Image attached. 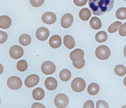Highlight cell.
<instances>
[{
	"mask_svg": "<svg viewBox=\"0 0 126 108\" xmlns=\"http://www.w3.org/2000/svg\"><path fill=\"white\" fill-rule=\"evenodd\" d=\"M110 52L109 48L105 45H101L96 48L95 51V55L98 59L105 60L108 59L110 56Z\"/></svg>",
	"mask_w": 126,
	"mask_h": 108,
	"instance_id": "obj_2",
	"label": "cell"
},
{
	"mask_svg": "<svg viewBox=\"0 0 126 108\" xmlns=\"http://www.w3.org/2000/svg\"><path fill=\"white\" fill-rule=\"evenodd\" d=\"M41 70L44 74L50 75L53 74L55 71L56 66L52 62L49 61H46L42 64Z\"/></svg>",
	"mask_w": 126,
	"mask_h": 108,
	"instance_id": "obj_6",
	"label": "cell"
},
{
	"mask_svg": "<svg viewBox=\"0 0 126 108\" xmlns=\"http://www.w3.org/2000/svg\"><path fill=\"white\" fill-rule=\"evenodd\" d=\"M39 80V77L38 75L34 74H32L26 78L24 81L25 84L27 87H33L38 84Z\"/></svg>",
	"mask_w": 126,
	"mask_h": 108,
	"instance_id": "obj_8",
	"label": "cell"
},
{
	"mask_svg": "<svg viewBox=\"0 0 126 108\" xmlns=\"http://www.w3.org/2000/svg\"><path fill=\"white\" fill-rule=\"evenodd\" d=\"M73 21V16L69 13H67L64 14L61 18V25L63 28H67L71 25Z\"/></svg>",
	"mask_w": 126,
	"mask_h": 108,
	"instance_id": "obj_12",
	"label": "cell"
},
{
	"mask_svg": "<svg viewBox=\"0 0 126 108\" xmlns=\"http://www.w3.org/2000/svg\"><path fill=\"white\" fill-rule=\"evenodd\" d=\"M84 55V52L82 49L77 48L70 53V57L73 61L77 62L81 60L83 58Z\"/></svg>",
	"mask_w": 126,
	"mask_h": 108,
	"instance_id": "obj_10",
	"label": "cell"
},
{
	"mask_svg": "<svg viewBox=\"0 0 126 108\" xmlns=\"http://www.w3.org/2000/svg\"><path fill=\"white\" fill-rule=\"evenodd\" d=\"M100 90V87L98 84L95 83H92L88 86L87 90L88 93L94 95L96 94Z\"/></svg>",
	"mask_w": 126,
	"mask_h": 108,
	"instance_id": "obj_18",
	"label": "cell"
},
{
	"mask_svg": "<svg viewBox=\"0 0 126 108\" xmlns=\"http://www.w3.org/2000/svg\"><path fill=\"white\" fill-rule=\"evenodd\" d=\"M57 85L56 80L52 77L47 78L45 81V87L49 90H52L55 89L56 88Z\"/></svg>",
	"mask_w": 126,
	"mask_h": 108,
	"instance_id": "obj_13",
	"label": "cell"
},
{
	"mask_svg": "<svg viewBox=\"0 0 126 108\" xmlns=\"http://www.w3.org/2000/svg\"><path fill=\"white\" fill-rule=\"evenodd\" d=\"M114 3V0H89L88 4L93 14L99 16L111 10Z\"/></svg>",
	"mask_w": 126,
	"mask_h": 108,
	"instance_id": "obj_1",
	"label": "cell"
},
{
	"mask_svg": "<svg viewBox=\"0 0 126 108\" xmlns=\"http://www.w3.org/2000/svg\"><path fill=\"white\" fill-rule=\"evenodd\" d=\"M49 43V45L51 47L57 48L59 47L61 45V39L59 35H54L51 37Z\"/></svg>",
	"mask_w": 126,
	"mask_h": 108,
	"instance_id": "obj_14",
	"label": "cell"
},
{
	"mask_svg": "<svg viewBox=\"0 0 126 108\" xmlns=\"http://www.w3.org/2000/svg\"><path fill=\"white\" fill-rule=\"evenodd\" d=\"M0 43H3L7 40L8 35L6 33L1 31H0Z\"/></svg>",
	"mask_w": 126,
	"mask_h": 108,
	"instance_id": "obj_32",
	"label": "cell"
},
{
	"mask_svg": "<svg viewBox=\"0 0 126 108\" xmlns=\"http://www.w3.org/2000/svg\"><path fill=\"white\" fill-rule=\"evenodd\" d=\"M119 35L122 36H126V22L122 25L119 29Z\"/></svg>",
	"mask_w": 126,
	"mask_h": 108,
	"instance_id": "obj_31",
	"label": "cell"
},
{
	"mask_svg": "<svg viewBox=\"0 0 126 108\" xmlns=\"http://www.w3.org/2000/svg\"><path fill=\"white\" fill-rule=\"evenodd\" d=\"M116 16L117 19L124 20L126 19V8L121 7L118 9L116 13Z\"/></svg>",
	"mask_w": 126,
	"mask_h": 108,
	"instance_id": "obj_25",
	"label": "cell"
},
{
	"mask_svg": "<svg viewBox=\"0 0 126 108\" xmlns=\"http://www.w3.org/2000/svg\"><path fill=\"white\" fill-rule=\"evenodd\" d=\"M45 0H30L32 5L35 7H38L44 3Z\"/></svg>",
	"mask_w": 126,
	"mask_h": 108,
	"instance_id": "obj_30",
	"label": "cell"
},
{
	"mask_svg": "<svg viewBox=\"0 0 126 108\" xmlns=\"http://www.w3.org/2000/svg\"><path fill=\"white\" fill-rule=\"evenodd\" d=\"M86 85L85 81L83 79L80 77L74 79L71 84L72 89L75 91L78 92L83 91L85 89Z\"/></svg>",
	"mask_w": 126,
	"mask_h": 108,
	"instance_id": "obj_3",
	"label": "cell"
},
{
	"mask_svg": "<svg viewBox=\"0 0 126 108\" xmlns=\"http://www.w3.org/2000/svg\"><path fill=\"white\" fill-rule=\"evenodd\" d=\"M80 18L83 21L88 20L91 15L90 11L87 8L82 9L79 13Z\"/></svg>",
	"mask_w": 126,
	"mask_h": 108,
	"instance_id": "obj_20",
	"label": "cell"
},
{
	"mask_svg": "<svg viewBox=\"0 0 126 108\" xmlns=\"http://www.w3.org/2000/svg\"><path fill=\"white\" fill-rule=\"evenodd\" d=\"M90 25L93 29L98 30L102 26L101 20L98 17H93L90 21Z\"/></svg>",
	"mask_w": 126,
	"mask_h": 108,
	"instance_id": "obj_19",
	"label": "cell"
},
{
	"mask_svg": "<svg viewBox=\"0 0 126 108\" xmlns=\"http://www.w3.org/2000/svg\"><path fill=\"white\" fill-rule=\"evenodd\" d=\"M87 0H73L74 3L77 6H82L85 5Z\"/></svg>",
	"mask_w": 126,
	"mask_h": 108,
	"instance_id": "obj_33",
	"label": "cell"
},
{
	"mask_svg": "<svg viewBox=\"0 0 126 108\" xmlns=\"http://www.w3.org/2000/svg\"></svg>",
	"mask_w": 126,
	"mask_h": 108,
	"instance_id": "obj_38",
	"label": "cell"
},
{
	"mask_svg": "<svg viewBox=\"0 0 126 108\" xmlns=\"http://www.w3.org/2000/svg\"><path fill=\"white\" fill-rule=\"evenodd\" d=\"M94 105L93 102L92 101L89 100L87 101L84 105L83 108H94Z\"/></svg>",
	"mask_w": 126,
	"mask_h": 108,
	"instance_id": "obj_34",
	"label": "cell"
},
{
	"mask_svg": "<svg viewBox=\"0 0 126 108\" xmlns=\"http://www.w3.org/2000/svg\"><path fill=\"white\" fill-rule=\"evenodd\" d=\"M73 64L74 66L77 69H80L82 68L85 64V61L83 58L81 60L77 62L73 61Z\"/></svg>",
	"mask_w": 126,
	"mask_h": 108,
	"instance_id": "obj_28",
	"label": "cell"
},
{
	"mask_svg": "<svg viewBox=\"0 0 126 108\" xmlns=\"http://www.w3.org/2000/svg\"><path fill=\"white\" fill-rule=\"evenodd\" d=\"M123 52L124 55L126 58V45L124 47Z\"/></svg>",
	"mask_w": 126,
	"mask_h": 108,
	"instance_id": "obj_36",
	"label": "cell"
},
{
	"mask_svg": "<svg viewBox=\"0 0 126 108\" xmlns=\"http://www.w3.org/2000/svg\"><path fill=\"white\" fill-rule=\"evenodd\" d=\"M63 43L67 48L71 49L75 46V43L74 39L71 36L67 35L63 38Z\"/></svg>",
	"mask_w": 126,
	"mask_h": 108,
	"instance_id": "obj_17",
	"label": "cell"
},
{
	"mask_svg": "<svg viewBox=\"0 0 126 108\" xmlns=\"http://www.w3.org/2000/svg\"><path fill=\"white\" fill-rule=\"evenodd\" d=\"M32 108H45L42 104L38 103H35L33 104L32 106Z\"/></svg>",
	"mask_w": 126,
	"mask_h": 108,
	"instance_id": "obj_35",
	"label": "cell"
},
{
	"mask_svg": "<svg viewBox=\"0 0 126 108\" xmlns=\"http://www.w3.org/2000/svg\"><path fill=\"white\" fill-rule=\"evenodd\" d=\"M28 64L26 61L23 60L19 61L17 62L16 67L17 69L20 71H25L28 68Z\"/></svg>",
	"mask_w": 126,
	"mask_h": 108,
	"instance_id": "obj_26",
	"label": "cell"
},
{
	"mask_svg": "<svg viewBox=\"0 0 126 108\" xmlns=\"http://www.w3.org/2000/svg\"><path fill=\"white\" fill-rule=\"evenodd\" d=\"M45 96L43 90L39 87L34 89L32 91V96L33 98L36 100L39 101L42 99Z\"/></svg>",
	"mask_w": 126,
	"mask_h": 108,
	"instance_id": "obj_16",
	"label": "cell"
},
{
	"mask_svg": "<svg viewBox=\"0 0 126 108\" xmlns=\"http://www.w3.org/2000/svg\"><path fill=\"white\" fill-rule=\"evenodd\" d=\"M59 76L60 79L62 81H67L70 79L71 73L69 70L66 69H64L60 71Z\"/></svg>",
	"mask_w": 126,
	"mask_h": 108,
	"instance_id": "obj_21",
	"label": "cell"
},
{
	"mask_svg": "<svg viewBox=\"0 0 126 108\" xmlns=\"http://www.w3.org/2000/svg\"><path fill=\"white\" fill-rule=\"evenodd\" d=\"M49 34V31L47 28L41 27L39 28L36 30V36L38 40L43 41L47 39Z\"/></svg>",
	"mask_w": 126,
	"mask_h": 108,
	"instance_id": "obj_9",
	"label": "cell"
},
{
	"mask_svg": "<svg viewBox=\"0 0 126 108\" xmlns=\"http://www.w3.org/2000/svg\"><path fill=\"white\" fill-rule=\"evenodd\" d=\"M31 41V37L29 35L27 34L22 35L19 38V42L20 43L24 46L29 45Z\"/></svg>",
	"mask_w": 126,
	"mask_h": 108,
	"instance_id": "obj_22",
	"label": "cell"
},
{
	"mask_svg": "<svg viewBox=\"0 0 126 108\" xmlns=\"http://www.w3.org/2000/svg\"><path fill=\"white\" fill-rule=\"evenodd\" d=\"M96 108H109L108 103L105 101L100 100L97 101L96 103Z\"/></svg>",
	"mask_w": 126,
	"mask_h": 108,
	"instance_id": "obj_29",
	"label": "cell"
},
{
	"mask_svg": "<svg viewBox=\"0 0 126 108\" xmlns=\"http://www.w3.org/2000/svg\"><path fill=\"white\" fill-rule=\"evenodd\" d=\"M69 103V99L66 95L63 93L57 95L54 99V103L58 108H64L66 107Z\"/></svg>",
	"mask_w": 126,
	"mask_h": 108,
	"instance_id": "obj_4",
	"label": "cell"
},
{
	"mask_svg": "<svg viewBox=\"0 0 126 108\" xmlns=\"http://www.w3.org/2000/svg\"><path fill=\"white\" fill-rule=\"evenodd\" d=\"M7 84L10 88L13 90H17L22 86V82L19 77L13 76L8 79L7 81Z\"/></svg>",
	"mask_w": 126,
	"mask_h": 108,
	"instance_id": "obj_5",
	"label": "cell"
},
{
	"mask_svg": "<svg viewBox=\"0 0 126 108\" xmlns=\"http://www.w3.org/2000/svg\"><path fill=\"white\" fill-rule=\"evenodd\" d=\"M11 23V21L10 17L6 15H2L0 17V27L3 29L9 28Z\"/></svg>",
	"mask_w": 126,
	"mask_h": 108,
	"instance_id": "obj_15",
	"label": "cell"
},
{
	"mask_svg": "<svg viewBox=\"0 0 126 108\" xmlns=\"http://www.w3.org/2000/svg\"><path fill=\"white\" fill-rule=\"evenodd\" d=\"M123 82L124 85L126 86V77H125L124 79Z\"/></svg>",
	"mask_w": 126,
	"mask_h": 108,
	"instance_id": "obj_37",
	"label": "cell"
},
{
	"mask_svg": "<svg viewBox=\"0 0 126 108\" xmlns=\"http://www.w3.org/2000/svg\"><path fill=\"white\" fill-rule=\"evenodd\" d=\"M114 71L117 75L120 76H123L126 73V68L122 65H118L115 67Z\"/></svg>",
	"mask_w": 126,
	"mask_h": 108,
	"instance_id": "obj_24",
	"label": "cell"
},
{
	"mask_svg": "<svg viewBox=\"0 0 126 108\" xmlns=\"http://www.w3.org/2000/svg\"><path fill=\"white\" fill-rule=\"evenodd\" d=\"M42 21L44 23L48 24H52L54 23L56 19L55 14L51 12H48L44 13L42 17Z\"/></svg>",
	"mask_w": 126,
	"mask_h": 108,
	"instance_id": "obj_11",
	"label": "cell"
},
{
	"mask_svg": "<svg viewBox=\"0 0 126 108\" xmlns=\"http://www.w3.org/2000/svg\"><path fill=\"white\" fill-rule=\"evenodd\" d=\"M108 38L107 34L104 31H101L97 32L95 35V39L98 42L101 43L106 41Z\"/></svg>",
	"mask_w": 126,
	"mask_h": 108,
	"instance_id": "obj_23",
	"label": "cell"
},
{
	"mask_svg": "<svg viewBox=\"0 0 126 108\" xmlns=\"http://www.w3.org/2000/svg\"><path fill=\"white\" fill-rule=\"evenodd\" d=\"M122 24V22L117 21L111 24L109 27L108 31L110 33H113L117 31L119 27Z\"/></svg>",
	"mask_w": 126,
	"mask_h": 108,
	"instance_id": "obj_27",
	"label": "cell"
},
{
	"mask_svg": "<svg viewBox=\"0 0 126 108\" xmlns=\"http://www.w3.org/2000/svg\"><path fill=\"white\" fill-rule=\"evenodd\" d=\"M24 51L22 48L18 45H14L10 48L9 55L13 59H17L21 57L23 55Z\"/></svg>",
	"mask_w": 126,
	"mask_h": 108,
	"instance_id": "obj_7",
	"label": "cell"
}]
</instances>
